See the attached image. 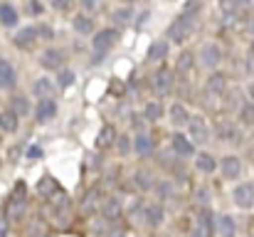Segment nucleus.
I'll use <instances>...</instances> for the list:
<instances>
[{
    "label": "nucleus",
    "instance_id": "obj_40",
    "mask_svg": "<svg viewBox=\"0 0 254 237\" xmlns=\"http://www.w3.org/2000/svg\"><path fill=\"white\" fill-rule=\"evenodd\" d=\"M128 149H131V144H128V139H126V136H121V139H119V151H121V154H126Z\"/></svg>",
    "mask_w": 254,
    "mask_h": 237
},
{
    "label": "nucleus",
    "instance_id": "obj_45",
    "mask_svg": "<svg viewBox=\"0 0 254 237\" xmlns=\"http://www.w3.org/2000/svg\"><path fill=\"white\" fill-rule=\"evenodd\" d=\"M250 60H254V42L250 45Z\"/></svg>",
    "mask_w": 254,
    "mask_h": 237
},
{
    "label": "nucleus",
    "instance_id": "obj_14",
    "mask_svg": "<svg viewBox=\"0 0 254 237\" xmlns=\"http://www.w3.org/2000/svg\"><path fill=\"white\" fill-rule=\"evenodd\" d=\"M192 237H212V223H210V213H202L192 228Z\"/></svg>",
    "mask_w": 254,
    "mask_h": 237
},
{
    "label": "nucleus",
    "instance_id": "obj_34",
    "mask_svg": "<svg viewBox=\"0 0 254 237\" xmlns=\"http://www.w3.org/2000/svg\"><path fill=\"white\" fill-rule=\"evenodd\" d=\"M220 134H222V141H232V144H240V141H242L240 131H237L235 126H230V124H227V126H222V131H220Z\"/></svg>",
    "mask_w": 254,
    "mask_h": 237
},
{
    "label": "nucleus",
    "instance_id": "obj_3",
    "mask_svg": "<svg viewBox=\"0 0 254 237\" xmlns=\"http://www.w3.org/2000/svg\"><path fill=\"white\" fill-rule=\"evenodd\" d=\"M116 42H119V30H114V27H106V30H99V32L94 35V40H91V47H94L99 55H104V52H106V50H111Z\"/></svg>",
    "mask_w": 254,
    "mask_h": 237
},
{
    "label": "nucleus",
    "instance_id": "obj_29",
    "mask_svg": "<svg viewBox=\"0 0 254 237\" xmlns=\"http://www.w3.org/2000/svg\"><path fill=\"white\" fill-rule=\"evenodd\" d=\"M10 106H12L10 111H12L15 116H25V114L30 111V104H27L25 96H12V99H10Z\"/></svg>",
    "mask_w": 254,
    "mask_h": 237
},
{
    "label": "nucleus",
    "instance_id": "obj_6",
    "mask_svg": "<svg viewBox=\"0 0 254 237\" xmlns=\"http://www.w3.org/2000/svg\"><path fill=\"white\" fill-rule=\"evenodd\" d=\"M200 62L205 65V67H217L220 62H222V50L215 45V42H207V45H202V50H200Z\"/></svg>",
    "mask_w": 254,
    "mask_h": 237
},
{
    "label": "nucleus",
    "instance_id": "obj_2",
    "mask_svg": "<svg viewBox=\"0 0 254 237\" xmlns=\"http://www.w3.org/2000/svg\"><path fill=\"white\" fill-rule=\"evenodd\" d=\"M190 32H192V22H190V17H185V15L175 17L168 27V37L173 42H178V45H183V42L190 37Z\"/></svg>",
    "mask_w": 254,
    "mask_h": 237
},
{
    "label": "nucleus",
    "instance_id": "obj_35",
    "mask_svg": "<svg viewBox=\"0 0 254 237\" xmlns=\"http://www.w3.org/2000/svg\"><path fill=\"white\" fill-rule=\"evenodd\" d=\"M57 84H60L62 89L72 86V84H74V72H69V70H62V72H60V77H57Z\"/></svg>",
    "mask_w": 254,
    "mask_h": 237
},
{
    "label": "nucleus",
    "instance_id": "obj_28",
    "mask_svg": "<svg viewBox=\"0 0 254 237\" xmlns=\"http://www.w3.org/2000/svg\"><path fill=\"white\" fill-rule=\"evenodd\" d=\"M195 165H197L202 173H212V170L217 168V160L210 156V154H200V156L195 158Z\"/></svg>",
    "mask_w": 254,
    "mask_h": 237
},
{
    "label": "nucleus",
    "instance_id": "obj_24",
    "mask_svg": "<svg viewBox=\"0 0 254 237\" xmlns=\"http://www.w3.org/2000/svg\"><path fill=\"white\" fill-rule=\"evenodd\" d=\"M166 55H168V42H163V40H158L148 47V60H166Z\"/></svg>",
    "mask_w": 254,
    "mask_h": 237
},
{
    "label": "nucleus",
    "instance_id": "obj_16",
    "mask_svg": "<svg viewBox=\"0 0 254 237\" xmlns=\"http://www.w3.org/2000/svg\"><path fill=\"white\" fill-rule=\"evenodd\" d=\"M217 233H220V237H235L237 225H235L232 215H220L217 218Z\"/></svg>",
    "mask_w": 254,
    "mask_h": 237
},
{
    "label": "nucleus",
    "instance_id": "obj_46",
    "mask_svg": "<svg viewBox=\"0 0 254 237\" xmlns=\"http://www.w3.org/2000/svg\"><path fill=\"white\" fill-rule=\"evenodd\" d=\"M250 96L254 99V84H250Z\"/></svg>",
    "mask_w": 254,
    "mask_h": 237
},
{
    "label": "nucleus",
    "instance_id": "obj_27",
    "mask_svg": "<svg viewBox=\"0 0 254 237\" xmlns=\"http://www.w3.org/2000/svg\"><path fill=\"white\" fill-rule=\"evenodd\" d=\"M133 149H136V154L146 156V154H151V149H153V141H151L146 134H138V136L133 139Z\"/></svg>",
    "mask_w": 254,
    "mask_h": 237
},
{
    "label": "nucleus",
    "instance_id": "obj_15",
    "mask_svg": "<svg viewBox=\"0 0 254 237\" xmlns=\"http://www.w3.org/2000/svg\"><path fill=\"white\" fill-rule=\"evenodd\" d=\"M0 22L5 27H15L17 25V10L10 2H0Z\"/></svg>",
    "mask_w": 254,
    "mask_h": 237
},
{
    "label": "nucleus",
    "instance_id": "obj_11",
    "mask_svg": "<svg viewBox=\"0 0 254 237\" xmlns=\"http://www.w3.org/2000/svg\"><path fill=\"white\" fill-rule=\"evenodd\" d=\"M35 40H37V30H35V27H22V30L15 35V45H17L20 50L32 47V45H35Z\"/></svg>",
    "mask_w": 254,
    "mask_h": 237
},
{
    "label": "nucleus",
    "instance_id": "obj_1",
    "mask_svg": "<svg viewBox=\"0 0 254 237\" xmlns=\"http://www.w3.org/2000/svg\"><path fill=\"white\" fill-rule=\"evenodd\" d=\"M25 183H17V188L12 190V195H10V200H7V205H5V218H10V220H17V218H22L25 215Z\"/></svg>",
    "mask_w": 254,
    "mask_h": 237
},
{
    "label": "nucleus",
    "instance_id": "obj_41",
    "mask_svg": "<svg viewBox=\"0 0 254 237\" xmlns=\"http://www.w3.org/2000/svg\"><path fill=\"white\" fill-rule=\"evenodd\" d=\"M42 10H45V7H42V2H30V12H32V15H40Z\"/></svg>",
    "mask_w": 254,
    "mask_h": 237
},
{
    "label": "nucleus",
    "instance_id": "obj_36",
    "mask_svg": "<svg viewBox=\"0 0 254 237\" xmlns=\"http://www.w3.org/2000/svg\"><path fill=\"white\" fill-rule=\"evenodd\" d=\"M220 10H222L225 15H230V17H232V15L237 12V2H230V0H225V2H220Z\"/></svg>",
    "mask_w": 254,
    "mask_h": 237
},
{
    "label": "nucleus",
    "instance_id": "obj_37",
    "mask_svg": "<svg viewBox=\"0 0 254 237\" xmlns=\"http://www.w3.org/2000/svg\"><path fill=\"white\" fill-rule=\"evenodd\" d=\"M27 158H30V160H40V158H42V149H40V146H30V149H27Z\"/></svg>",
    "mask_w": 254,
    "mask_h": 237
},
{
    "label": "nucleus",
    "instance_id": "obj_10",
    "mask_svg": "<svg viewBox=\"0 0 254 237\" xmlns=\"http://www.w3.org/2000/svg\"><path fill=\"white\" fill-rule=\"evenodd\" d=\"M15 81H17V75H15L12 65L0 57V89H12Z\"/></svg>",
    "mask_w": 254,
    "mask_h": 237
},
{
    "label": "nucleus",
    "instance_id": "obj_39",
    "mask_svg": "<svg viewBox=\"0 0 254 237\" xmlns=\"http://www.w3.org/2000/svg\"><path fill=\"white\" fill-rule=\"evenodd\" d=\"M138 185H141V188H151V185H153V183L148 180V173H146V170L138 173Z\"/></svg>",
    "mask_w": 254,
    "mask_h": 237
},
{
    "label": "nucleus",
    "instance_id": "obj_26",
    "mask_svg": "<svg viewBox=\"0 0 254 237\" xmlns=\"http://www.w3.org/2000/svg\"><path fill=\"white\" fill-rule=\"evenodd\" d=\"M114 139H116V134H114V126H104V129L99 131L96 146H99V149H109V146L114 144Z\"/></svg>",
    "mask_w": 254,
    "mask_h": 237
},
{
    "label": "nucleus",
    "instance_id": "obj_22",
    "mask_svg": "<svg viewBox=\"0 0 254 237\" xmlns=\"http://www.w3.org/2000/svg\"><path fill=\"white\" fill-rule=\"evenodd\" d=\"M121 215V203H119V198H109L106 203H104V218L106 220H116Z\"/></svg>",
    "mask_w": 254,
    "mask_h": 237
},
{
    "label": "nucleus",
    "instance_id": "obj_33",
    "mask_svg": "<svg viewBox=\"0 0 254 237\" xmlns=\"http://www.w3.org/2000/svg\"><path fill=\"white\" fill-rule=\"evenodd\" d=\"M37 190H40V193H45V195H52V198H55V190H57V183H55V178L45 175V178L40 180Z\"/></svg>",
    "mask_w": 254,
    "mask_h": 237
},
{
    "label": "nucleus",
    "instance_id": "obj_43",
    "mask_svg": "<svg viewBox=\"0 0 254 237\" xmlns=\"http://www.w3.org/2000/svg\"><path fill=\"white\" fill-rule=\"evenodd\" d=\"M0 237H7V225H5L2 218H0Z\"/></svg>",
    "mask_w": 254,
    "mask_h": 237
},
{
    "label": "nucleus",
    "instance_id": "obj_38",
    "mask_svg": "<svg viewBox=\"0 0 254 237\" xmlns=\"http://www.w3.org/2000/svg\"><path fill=\"white\" fill-rule=\"evenodd\" d=\"M35 30H37V35H42L45 40H50V37H52V27H47V25H37Z\"/></svg>",
    "mask_w": 254,
    "mask_h": 237
},
{
    "label": "nucleus",
    "instance_id": "obj_4",
    "mask_svg": "<svg viewBox=\"0 0 254 237\" xmlns=\"http://www.w3.org/2000/svg\"><path fill=\"white\" fill-rule=\"evenodd\" d=\"M188 134H190V144H205L207 136H210V129H207V121L202 116H190L188 121Z\"/></svg>",
    "mask_w": 254,
    "mask_h": 237
},
{
    "label": "nucleus",
    "instance_id": "obj_18",
    "mask_svg": "<svg viewBox=\"0 0 254 237\" xmlns=\"http://www.w3.org/2000/svg\"><path fill=\"white\" fill-rule=\"evenodd\" d=\"M168 114H170V121H173L175 126H183V124L190 121V114H188V109H185L183 104H173L168 109Z\"/></svg>",
    "mask_w": 254,
    "mask_h": 237
},
{
    "label": "nucleus",
    "instance_id": "obj_21",
    "mask_svg": "<svg viewBox=\"0 0 254 237\" xmlns=\"http://www.w3.org/2000/svg\"><path fill=\"white\" fill-rule=\"evenodd\" d=\"M72 27H74L77 32L86 35V32H91V30H94V20H91L89 15H74V20H72Z\"/></svg>",
    "mask_w": 254,
    "mask_h": 237
},
{
    "label": "nucleus",
    "instance_id": "obj_12",
    "mask_svg": "<svg viewBox=\"0 0 254 237\" xmlns=\"http://www.w3.org/2000/svg\"><path fill=\"white\" fill-rule=\"evenodd\" d=\"M170 144H173V151L178 154V156H192V144H190V139L188 136H183V134H175L173 139H170Z\"/></svg>",
    "mask_w": 254,
    "mask_h": 237
},
{
    "label": "nucleus",
    "instance_id": "obj_13",
    "mask_svg": "<svg viewBox=\"0 0 254 237\" xmlns=\"http://www.w3.org/2000/svg\"><path fill=\"white\" fill-rule=\"evenodd\" d=\"M242 173V163L237 156H225L222 158V175L225 178H237Z\"/></svg>",
    "mask_w": 254,
    "mask_h": 237
},
{
    "label": "nucleus",
    "instance_id": "obj_23",
    "mask_svg": "<svg viewBox=\"0 0 254 237\" xmlns=\"http://www.w3.org/2000/svg\"><path fill=\"white\" fill-rule=\"evenodd\" d=\"M0 129L7 131V134L17 131V116L12 111H0Z\"/></svg>",
    "mask_w": 254,
    "mask_h": 237
},
{
    "label": "nucleus",
    "instance_id": "obj_17",
    "mask_svg": "<svg viewBox=\"0 0 254 237\" xmlns=\"http://www.w3.org/2000/svg\"><path fill=\"white\" fill-rule=\"evenodd\" d=\"M32 89H35V94H37L40 99H50V94H55V81L47 79V77H42L32 84Z\"/></svg>",
    "mask_w": 254,
    "mask_h": 237
},
{
    "label": "nucleus",
    "instance_id": "obj_5",
    "mask_svg": "<svg viewBox=\"0 0 254 237\" xmlns=\"http://www.w3.org/2000/svg\"><path fill=\"white\" fill-rule=\"evenodd\" d=\"M232 198H235V205H237V208L250 210L254 205V185L252 183H240V185L232 190Z\"/></svg>",
    "mask_w": 254,
    "mask_h": 237
},
{
    "label": "nucleus",
    "instance_id": "obj_32",
    "mask_svg": "<svg viewBox=\"0 0 254 237\" xmlns=\"http://www.w3.org/2000/svg\"><path fill=\"white\" fill-rule=\"evenodd\" d=\"M240 121L245 126H254V104L252 101H245L242 109H240Z\"/></svg>",
    "mask_w": 254,
    "mask_h": 237
},
{
    "label": "nucleus",
    "instance_id": "obj_30",
    "mask_svg": "<svg viewBox=\"0 0 254 237\" xmlns=\"http://www.w3.org/2000/svg\"><path fill=\"white\" fill-rule=\"evenodd\" d=\"M111 20H116L119 25H128V22L133 20V10H131V7H116V10L111 12Z\"/></svg>",
    "mask_w": 254,
    "mask_h": 237
},
{
    "label": "nucleus",
    "instance_id": "obj_20",
    "mask_svg": "<svg viewBox=\"0 0 254 237\" xmlns=\"http://www.w3.org/2000/svg\"><path fill=\"white\" fill-rule=\"evenodd\" d=\"M146 223L153 225V228H158V225L163 223V205H161V203L146 208Z\"/></svg>",
    "mask_w": 254,
    "mask_h": 237
},
{
    "label": "nucleus",
    "instance_id": "obj_9",
    "mask_svg": "<svg viewBox=\"0 0 254 237\" xmlns=\"http://www.w3.org/2000/svg\"><path fill=\"white\" fill-rule=\"evenodd\" d=\"M62 62H64V55H62L60 50H55V47L45 50V52H42V57H40V65H42L45 70H60V67H62Z\"/></svg>",
    "mask_w": 254,
    "mask_h": 237
},
{
    "label": "nucleus",
    "instance_id": "obj_8",
    "mask_svg": "<svg viewBox=\"0 0 254 237\" xmlns=\"http://www.w3.org/2000/svg\"><path fill=\"white\" fill-rule=\"evenodd\" d=\"M153 86H156L158 94H168L170 89H173V70L161 67V70L153 75Z\"/></svg>",
    "mask_w": 254,
    "mask_h": 237
},
{
    "label": "nucleus",
    "instance_id": "obj_25",
    "mask_svg": "<svg viewBox=\"0 0 254 237\" xmlns=\"http://www.w3.org/2000/svg\"><path fill=\"white\" fill-rule=\"evenodd\" d=\"M161 116H163V106H161V101H148L146 109H143V119H148V121H158Z\"/></svg>",
    "mask_w": 254,
    "mask_h": 237
},
{
    "label": "nucleus",
    "instance_id": "obj_42",
    "mask_svg": "<svg viewBox=\"0 0 254 237\" xmlns=\"http://www.w3.org/2000/svg\"><path fill=\"white\" fill-rule=\"evenodd\" d=\"M52 7H57V10H67V7H69V2L60 0V2H52Z\"/></svg>",
    "mask_w": 254,
    "mask_h": 237
},
{
    "label": "nucleus",
    "instance_id": "obj_7",
    "mask_svg": "<svg viewBox=\"0 0 254 237\" xmlns=\"http://www.w3.org/2000/svg\"><path fill=\"white\" fill-rule=\"evenodd\" d=\"M55 114H57L55 99H40V101H37V106H35V119H37L40 124H47L50 119H55Z\"/></svg>",
    "mask_w": 254,
    "mask_h": 237
},
{
    "label": "nucleus",
    "instance_id": "obj_44",
    "mask_svg": "<svg viewBox=\"0 0 254 237\" xmlns=\"http://www.w3.org/2000/svg\"><path fill=\"white\" fill-rule=\"evenodd\" d=\"M84 10H96V2H91V0H86V2H84Z\"/></svg>",
    "mask_w": 254,
    "mask_h": 237
},
{
    "label": "nucleus",
    "instance_id": "obj_19",
    "mask_svg": "<svg viewBox=\"0 0 254 237\" xmlns=\"http://www.w3.org/2000/svg\"><path fill=\"white\" fill-rule=\"evenodd\" d=\"M225 86H227V77H225L222 72H212V75L207 77V91H212V94H222Z\"/></svg>",
    "mask_w": 254,
    "mask_h": 237
},
{
    "label": "nucleus",
    "instance_id": "obj_31",
    "mask_svg": "<svg viewBox=\"0 0 254 237\" xmlns=\"http://www.w3.org/2000/svg\"><path fill=\"white\" fill-rule=\"evenodd\" d=\"M190 70H192V55H190V52H183V55L178 57L175 72H178V75H190Z\"/></svg>",
    "mask_w": 254,
    "mask_h": 237
}]
</instances>
